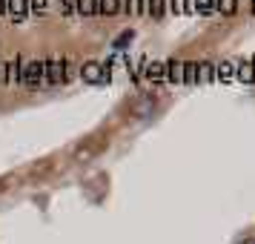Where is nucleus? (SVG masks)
<instances>
[{"instance_id":"0eeeda50","label":"nucleus","mask_w":255,"mask_h":244,"mask_svg":"<svg viewBox=\"0 0 255 244\" xmlns=\"http://www.w3.org/2000/svg\"><path fill=\"white\" fill-rule=\"evenodd\" d=\"M17 72H20V60H6L3 63V72H0V78L6 86H17Z\"/></svg>"},{"instance_id":"dca6fc26","label":"nucleus","mask_w":255,"mask_h":244,"mask_svg":"<svg viewBox=\"0 0 255 244\" xmlns=\"http://www.w3.org/2000/svg\"><path fill=\"white\" fill-rule=\"evenodd\" d=\"M0 14H6V0H0Z\"/></svg>"},{"instance_id":"7ed1b4c3","label":"nucleus","mask_w":255,"mask_h":244,"mask_svg":"<svg viewBox=\"0 0 255 244\" xmlns=\"http://www.w3.org/2000/svg\"><path fill=\"white\" fill-rule=\"evenodd\" d=\"M104 144H106V141L101 138V135H92V138L81 141V144L75 147V161H78V164L92 161L95 155H101V150H104Z\"/></svg>"},{"instance_id":"9b49d317","label":"nucleus","mask_w":255,"mask_h":244,"mask_svg":"<svg viewBox=\"0 0 255 244\" xmlns=\"http://www.w3.org/2000/svg\"><path fill=\"white\" fill-rule=\"evenodd\" d=\"M192 12L212 14V12H215V0H198V3H192Z\"/></svg>"},{"instance_id":"1a4fd4ad","label":"nucleus","mask_w":255,"mask_h":244,"mask_svg":"<svg viewBox=\"0 0 255 244\" xmlns=\"http://www.w3.org/2000/svg\"><path fill=\"white\" fill-rule=\"evenodd\" d=\"M184 83L186 86H195L198 83V63L195 60H184Z\"/></svg>"},{"instance_id":"f8f14e48","label":"nucleus","mask_w":255,"mask_h":244,"mask_svg":"<svg viewBox=\"0 0 255 244\" xmlns=\"http://www.w3.org/2000/svg\"><path fill=\"white\" fill-rule=\"evenodd\" d=\"M215 9H218L221 14H232L238 9V0H215Z\"/></svg>"},{"instance_id":"6e6552de","label":"nucleus","mask_w":255,"mask_h":244,"mask_svg":"<svg viewBox=\"0 0 255 244\" xmlns=\"http://www.w3.org/2000/svg\"><path fill=\"white\" fill-rule=\"evenodd\" d=\"M121 6V0H95V14H118Z\"/></svg>"},{"instance_id":"9d476101","label":"nucleus","mask_w":255,"mask_h":244,"mask_svg":"<svg viewBox=\"0 0 255 244\" xmlns=\"http://www.w3.org/2000/svg\"><path fill=\"white\" fill-rule=\"evenodd\" d=\"M207 81H215V72H212V63L204 60V63H198V83H207Z\"/></svg>"},{"instance_id":"ddd939ff","label":"nucleus","mask_w":255,"mask_h":244,"mask_svg":"<svg viewBox=\"0 0 255 244\" xmlns=\"http://www.w3.org/2000/svg\"><path fill=\"white\" fill-rule=\"evenodd\" d=\"M63 12L66 14H81V0H63Z\"/></svg>"},{"instance_id":"423d86ee","label":"nucleus","mask_w":255,"mask_h":244,"mask_svg":"<svg viewBox=\"0 0 255 244\" xmlns=\"http://www.w3.org/2000/svg\"><path fill=\"white\" fill-rule=\"evenodd\" d=\"M235 78L241 83H255V60H241V63H235Z\"/></svg>"},{"instance_id":"20e7f679","label":"nucleus","mask_w":255,"mask_h":244,"mask_svg":"<svg viewBox=\"0 0 255 244\" xmlns=\"http://www.w3.org/2000/svg\"><path fill=\"white\" fill-rule=\"evenodd\" d=\"M81 75H83V81L101 83L106 78V66H104V63H98V60H86V63H83V69H81Z\"/></svg>"},{"instance_id":"a211bd4d","label":"nucleus","mask_w":255,"mask_h":244,"mask_svg":"<svg viewBox=\"0 0 255 244\" xmlns=\"http://www.w3.org/2000/svg\"><path fill=\"white\" fill-rule=\"evenodd\" d=\"M253 14H255V0H253Z\"/></svg>"},{"instance_id":"39448f33","label":"nucleus","mask_w":255,"mask_h":244,"mask_svg":"<svg viewBox=\"0 0 255 244\" xmlns=\"http://www.w3.org/2000/svg\"><path fill=\"white\" fill-rule=\"evenodd\" d=\"M6 14L12 17V20H23L29 17V0H6Z\"/></svg>"},{"instance_id":"2eb2a0df","label":"nucleus","mask_w":255,"mask_h":244,"mask_svg":"<svg viewBox=\"0 0 255 244\" xmlns=\"http://www.w3.org/2000/svg\"><path fill=\"white\" fill-rule=\"evenodd\" d=\"M129 12L138 17V14H140V0H129Z\"/></svg>"},{"instance_id":"f257e3e1","label":"nucleus","mask_w":255,"mask_h":244,"mask_svg":"<svg viewBox=\"0 0 255 244\" xmlns=\"http://www.w3.org/2000/svg\"><path fill=\"white\" fill-rule=\"evenodd\" d=\"M17 86H26V89H43V63H40V60H20Z\"/></svg>"},{"instance_id":"f03ea898","label":"nucleus","mask_w":255,"mask_h":244,"mask_svg":"<svg viewBox=\"0 0 255 244\" xmlns=\"http://www.w3.org/2000/svg\"><path fill=\"white\" fill-rule=\"evenodd\" d=\"M43 63V86H60V83L66 81V63L63 60H40Z\"/></svg>"},{"instance_id":"f3484780","label":"nucleus","mask_w":255,"mask_h":244,"mask_svg":"<svg viewBox=\"0 0 255 244\" xmlns=\"http://www.w3.org/2000/svg\"><path fill=\"white\" fill-rule=\"evenodd\" d=\"M241 244H255V239H244V242Z\"/></svg>"},{"instance_id":"4468645a","label":"nucleus","mask_w":255,"mask_h":244,"mask_svg":"<svg viewBox=\"0 0 255 244\" xmlns=\"http://www.w3.org/2000/svg\"><path fill=\"white\" fill-rule=\"evenodd\" d=\"M129 40H132V32H124V35H118L115 46H129Z\"/></svg>"}]
</instances>
